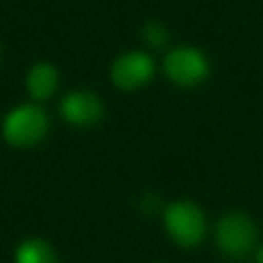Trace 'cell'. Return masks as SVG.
I'll return each mask as SVG.
<instances>
[{
    "label": "cell",
    "instance_id": "cell-1",
    "mask_svg": "<svg viewBox=\"0 0 263 263\" xmlns=\"http://www.w3.org/2000/svg\"><path fill=\"white\" fill-rule=\"evenodd\" d=\"M47 132V115L35 105H21L12 109L2 125V134L12 146H33Z\"/></svg>",
    "mask_w": 263,
    "mask_h": 263
},
{
    "label": "cell",
    "instance_id": "cell-2",
    "mask_svg": "<svg viewBox=\"0 0 263 263\" xmlns=\"http://www.w3.org/2000/svg\"><path fill=\"white\" fill-rule=\"evenodd\" d=\"M164 226L171 238L183 247H193L201 240L205 220L201 210L191 201H175L164 212Z\"/></svg>",
    "mask_w": 263,
    "mask_h": 263
},
{
    "label": "cell",
    "instance_id": "cell-3",
    "mask_svg": "<svg viewBox=\"0 0 263 263\" xmlns=\"http://www.w3.org/2000/svg\"><path fill=\"white\" fill-rule=\"evenodd\" d=\"M255 238H257V228L253 220L245 214L232 212L218 222V228H216L218 247L232 257L247 255L253 249Z\"/></svg>",
    "mask_w": 263,
    "mask_h": 263
},
{
    "label": "cell",
    "instance_id": "cell-4",
    "mask_svg": "<svg viewBox=\"0 0 263 263\" xmlns=\"http://www.w3.org/2000/svg\"><path fill=\"white\" fill-rule=\"evenodd\" d=\"M208 70L210 66L205 55L195 47H177L164 60L166 76L181 86L199 84L208 76Z\"/></svg>",
    "mask_w": 263,
    "mask_h": 263
},
{
    "label": "cell",
    "instance_id": "cell-5",
    "mask_svg": "<svg viewBox=\"0 0 263 263\" xmlns=\"http://www.w3.org/2000/svg\"><path fill=\"white\" fill-rule=\"evenodd\" d=\"M154 74V62L150 55L142 51H129L125 55H119L111 68L113 82L123 90H134L144 86Z\"/></svg>",
    "mask_w": 263,
    "mask_h": 263
},
{
    "label": "cell",
    "instance_id": "cell-6",
    "mask_svg": "<svg viewBox=\"0 0 263 263\" xmlns=\"http://www.w3.org/2000/svg\"><path fill=\"white\" fill-rule=\"evenodd\" d=\"M62 115L68 123L76 127H88V125H95L103 117V105L92 92L74 90L64 97Z\"/></svg>",
    "mask_w": 263,
    "mask_h": 263
},
{
    "label": "cell",
    "instance_id": "cell-7",
    "mask_svg": "<svg viewBox=\"0 0 263 263\" xmlns=\"http://www.w3.org/2000/svg\"><path fill=\"white\" fill-rule=\"evenodd\" d=\"M58 86V72L49 64H35L27 74V88L35 99H47Z\"/></svg>",
    "mask_w": 263,
    "mask_h": 263
},
{
    "label": "cell",
    "instance_id": "cell-8",
    "mask_svg": "<svg viewBox=\"0 0 263 263\" xmlns=\"http://www.w3.org/2000/svg\"><path fill=\"white\" fill-rule=\"evenodd\" d=\"M14 259H16V263H58L51 247L41 238L23 240L16 249Z\"/></svg>",
    "mask_w": 263,
    "mask_h": 263
},
{
    "label": "cell",
    "instance_id": "cell-9",
    "mask_svg": "<svg viewBox=\"0 0 263 263\" xmlns=\"http://www.w3.org/2000/svg\"><path fill=\"white\" fill-rule=\"evenodd\" d=\"M142 37L146 39V43H150L154 47H162L166 43V39H168V33H166L162 23H154L152 21V23H146L142 27Z\"/></svg>",
    "mask_w": 263,
    "mask_h": 263
},
{
    "label": "cell",
    "instance_id": "cell-10",
    "mask_svg": "<svg viewBox=\"0 0 263 263\" xmlns=\"http://www.w3.org/2000/svg\"><path fill=\"white\" fill-rule=\"evenodd\" d=\"M257 263H263V247H259L257 251Z\"/></svg>",
    "mask_w": 263,
    "mask_h": 263
}]
</instances>
